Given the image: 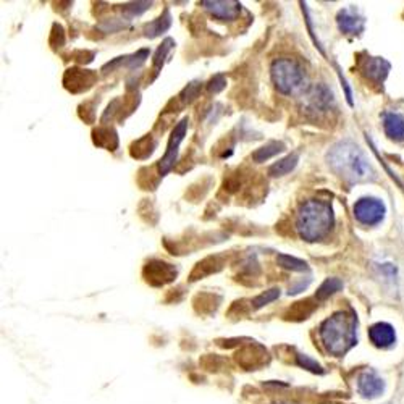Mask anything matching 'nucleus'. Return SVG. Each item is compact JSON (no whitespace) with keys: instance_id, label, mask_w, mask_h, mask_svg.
<instances>
[{"instance_id":"f257e3e1","label":"nucleus","mask_w":404,"mask_h":404,"mask_svg":"<svg viewBox=\"0 0 404 404\" xmlns=\"http://www.w3.org/2000/svg\"><path fill=\"white\" fill-rule=\"evenodd\" d=\"M327 160L336 175L348 183H362L375 178V170L362 149L354 143L345 141L335 144L327 154Z\"/></svg>"},{"instance_id":"f03ea898","label":"nucleus","mask_w":404,"mask_h":404,"mask_svg":"<svg viewBox=\"0 0 404 404\" xmlns=\"http://www.w3.org/2000/svg\"><path fill=\"white\" fill-rule=\"evenodd\" d=\"M319 335L322 345L330 354L343 356L358 343V319L351 312H335L322 322Z\"/></svg>"},{"instance_id":"7ed1b4c3","label":"nucleus","mask_w":404,"mask_h":404,"mask_svg":"<svg viewBox=\"0 0 404 404\" xmlns=\"http://www.w3.org/2000/svg\"><path fill=\"white\" fill-rule=\"evenodd\" d=\"M333 222V209L330 204L322 201H307L297 214L296 228L302 239L314 243L330 233Z\"/></svg>"},{"instance_id":"20e7f679","label":"nucleus","mask_w":404,"mask_h":404,"mask_svg":"<svg viewBox=\"0 0 404 404\" xmlns=\"http://www.w3.org/2000/svg\"><path fill=\"white\" fill-rule=\"evenodd\" d=\"M272 81L275 88L285 95L301 93L306 88V70L300 62L293 59H278L270 68Z\"/></svg>"},{"instance_id":"39448f33","label":"nucleus","mask_w":404,"mask_h":404,"mask_svg":"<svg viewBox=\"0 0 404 404\" xmlns=\"http://www.w3.org/2000/svg\"><path fill=\"white\" fill-rule=\"evenodd\" d=\"M178 275V270L172 264L163 262L160 259H152L144 266L143 277L149 285L152 286H163L167 283H172Z\"/></svg>"},{"instance_id":"423d86ee","label":"nucleus","mask_w":404,"mask_h":404,"mask_svg":"<svg viewBox=\"0 0 404 404\" xmlns=\"http://www.w3.org/2000/svg\"><path fill=\"white\" fill-rule=\"evenodd\" d=\"M354 217L358 219L359 223L367 225V227L380 223L385 217L383 202L375 197H362L354 204Z\"/></svg>"},{"instance_id":"0eeeda50","label":"nucleus","mask_w":404,"mask_h":404,"mask_svg":"<svg viewBox=\"0 0 404 404\" xmlns=\"http://www.w3.org/2000/svg\"><path fill=\"white\" fill-rule=\"evenodd\" d=\"M186 128H187V118L181 120V122L178 123L176 127H175V129H173V133H172V136H170V141H168L165 156H163L160 163H158V170H160V176L167 175V173L170 172L173 167H175L178 147H180L183 138H185Z\"/></svg>"},{"instance_id":"6e6552de","label":"nucleus","mask_w":404,"mask_h":404,"mask_svg":"<svg viewBox=\"0 0 404 404\" xmlns=\"http://www.w3.org/2000/svg\"><path fill=\"white\" fill-rule=\"evenodd\" d=\"M98 81V75L91 70L83 68H68L64 76V86L70 93L80 94L93 88Z\"/></svg>"},{"instance_id":"1a4fd4ad","label":"nucleus","mask_w":404,"mask_h":404,"mask_svg":"<svg viewBox=\"0 0 404 404\" xmlns=\"http://www.w3.org/2000/svg\"><path fill=\"white\" fill-rule=\"evenodd\" d=\"M385 392V382L374 370H364L358 377V393L365 399H375Z\"/></svg>"},{"instance_id":"9d476101","label":"nucleus","mask_w":404,"mask_h":404,"mask_svg":"<svg viewBox=\"0 0 404 404\" xmlns=\"http://www.w3.org/2000/svg\"><path fill=\"white\" fill-rule=\"evenodd\" d=\"M389 71V64L380 57H367L360 62V73L374 83H383Z\"/></svg>"},{"instance_id":"9b49d317","label":"nucleus","mask_w":404,"mask_h":404,"mask_svg":"<svg viewBox=\"0 0 404 404\" xmlns=\"http://www.w3.org/2000/svg\"><path fill=\"white\" fill-rule=\"evenodd\" d=\"M202 6L210 12L215 20L219 21H233L237 20L241 12V3L238 2H202Z\"/></svg>"},{"instance_id":"f8f14e48","label":"nucleus","mask_w":404,"mask_h":404,"mask_svg":"<svg viewBox=\"0 0 404 404\" xmlns=\"http://www.w3.org/2000/svg\"><path fill=\"white\" fill-rule=\"evenodd\" d=\"M369 338L372 341L374 346L387 349L389 346L394 345V341H396V333H394L393 327L387 324V322H378V324H374L369 329Z\"/></svg>"},{"instance_id":"ddd939ff","label":"nucleus","mask_w":404,"mask_h":404,"mask_svg":"<svg viewBox=\"0 0 404 404\" xmlns=\"http://www.w3.org/2000/svg\"><path fill=\"white\" fill-rule=\"evenodd\" d=\"M223 266H225V256H222V254L202 259V261L197 262L196 267L192 268L190 280L196 282V280H201V278H204L208 275H212V273H217V272L222 270Z\"/></svg>"},{"instance_id":"4468645a","label":"nucleus","mask_w":404,"mask_h":404,"mask_svg":"<svg viewBox=\"0 0 404 404\" xmlns=\"http://www.w3.org/2000/svg\"><path fill=\"white\" fill-rule=\"evenodd\" d=\"M338 28L345 35H360L364 30V18L359 17L353 8H346L338 13Z\"/></svg>"},{"instance_id":"2eb2a0df","label":"nucleus","mask_w":404,"mask_h":404,"mask_svg":"<svg viewBox=\"0 0 404 404\" xmlns=\"http://www.w3.org/2000/svg\"><path fill=\"white\" fill-rule=\"evenodd\" d=\"M383 128L389 139L403 141L404 139V115L388 112L383 115Z\"/></svg>"},{"instance_id":"dca6fc26","label":"nucleus","mask_w":404,"mask_h":404,"mask_svg":"<svg viewBox=\"0 0 404 404\" xmlns=\"http://www.w3.org/2000/svg\"><path fill=\"white\" fill-rule=\"evenodd\" d=\"M93 141L98 147H104L107 151H115L118 147V136L113 128L100 127L93 131Z\"/></svg>"},{"instance_id":"f3484780","label":"nucleus","mask_w":404,"mask_h":404,"mask_svg":"<svg viewBox=\"0 0 404 404\" xmlns=\"http://www.w3.org/2000/svg\"><path fill=\"white\" fill-rule=\"evenodd\" d=\"M264 356H267V351L262 348V346L259 345H251L248 346V348H244L241 353H238V362L241 360L243 365H246V367H256V365L262 364L266 358Z\"/></svg>"},{"instance_id":"a211bd4d","label":"nucleus","mask_w":404,"mask_h":404,"mask_svg":"<svg viewBox=\"0 0 404 404\" xmlns=\"http://www.w3.org/2000/svg\"><path fill=\"white\" fill-rule=\"evenodd\" d=\"M317 304H314L312 300H304V301H297L291 307H288V311L285 312V319L286 320H304L309 317L312 312L315 311Z\"/></svg>"},{"instance_id":"6ab92c4d","label":"nucleus","mask_w":404,"mask_h":404,"mask_svg":"<svg viewBox=\"0 0 404 404\" xmlns=\"http://www.w3.org/2000/svg\"><path fill=\"white\" fill-rule=\"evenodd\" d=\"M156 146H157L156 139H154L151 134H147V136L138 139L136 143L131 144L129 154H131L133 158H139V160H143V158H147L149 156H151Z\"/></svg>"},{"instance_id":"aec40b11","label":"nucleus","mask_w":404,"mask_h":404,"mask_svg":"<svg viewBox=\"0 0 404 404\" xmlns=\"http://www.w3.org/2000/svg\"><path fill=\"white\" fill-rule=\"evenodd\" d=\"M220 301H222V297L214 295V293H199L194 297V307L197 312H202V314H210V312H214L217 309Z\"/></svg>"},{"instance_id":"412c9836","label":"nucleus","mask_w":404,"mask_h":404,"mask_svg":"<svg viewBox=\"0 0 404 404\" xmlns=\"http://www.w3.org/2000/svg\"><path fill=\"white\" fill-rule=\"evenodd\" d=\"M297 160H300V156H297V154H290V156H286L285 158H282V160L273 163V165L268 168V175L270 176L286 175V173L295 170Z\"/></svg>"},{"instance_id":"4be33fe9","label":"nucleus","mask_w":404,"mask_h":404,"mask_svg":"<svg viewBox=\"0 0 404 404\" xmlns=\"http://www.w3.org/2000/svg\"><path fill=\"white\" fill-rule=\"evenodd\" d=\"M170 25H172L170 12L165 10L160 17L157 18L156 21L149 23V25L146 26V36L147 37H157L158 35H162V33H165L168 28H170Z\"/></svg>"},{"instance_id":"5701e85b","label":"nucleus","mask_w":404,"mask_h":404,"mask_svg":"<svg viewBox=\"0 0 404 404\" xmlns=\"http://www.w3.org/2000/svg\"><path fill=\"white\" fill-rule=\"evenodd\" d=\"M283 149H285V144L283 143L270 141V143H267L266 146L257 149V151L252 154V160L254 162H266V160H268V158H272L273 156H277L278 152H282Z\"/></svg>"},{"instance_id":"b1692460","label":"nucleus","mask_w":404,"mask_h":404,"mask_svg":"<svg viewBox=\"0 0 404 404\" xmlns=\"http://www.w3.org/2000/svg\"><path fill=\"white\" fill-rule=\"evenodd\" d=\"M341 288H343V282L338 280V278H327V280L320 285L319 290H317L315 297L319 301H324L331 295H335L336 291H340Z\"/></svg>"},{"instance_id":"393cba45","label":"nucleus","mask_w":404,"mask_h":404,"mask_svg":"<svg viewBox=\"0 0 404 404\" xmlns=\"http://www.w3.org/2000/svg\"><path fill=\"white\" fill-rule=\"evenodd\" d=\"M277 262L280 267L288 268V270H293V272L307 270V264L304 261H301V259H296V257H291V256H286V254H280V256L277 257Z\"/></svg>"},{"instance_id":"a878e982","label":"nucleus","mask_w":404,"mask_h":404,"mask_svg":"<svg viewBox=\"0 0 404 404\" xmlns=\"http://www.w3.org/2000/svg\"><path fill=\"white\" fill-rule=\"evenodd\" d=\"M280 297V290L278 288H272V290H268L266 293H262V295H259L257 297H254L251 301V307L252 309H261V307L270 304L275 300Z\"/></svg>"},{"instance_id":"bb28decb","label":"nucleus","mask_w":404,"mask_h":404,"mask_svg":"<svg viewBox=\"0 0 404 404\" xmlns=\"http://www.w3.org/2000/svg\"><path fill=\"white\" fill-rule=\"evenodd\" d=\"M173 44V39H165L162 42V46L158 47L157 52H156V55H154V60H152V64H154V73H158V70L162 68V65H163V62H165V57L168 54V50L172 49Z\"/></svg>"},{"instance_id":"cd10ccee","label":"nucleus","mask_w":404,"mask_h":404,"mask_svg":"<svg viewBox=\"0 0 404 404\" xmlns=\"http://www.w3.org/2000/svg\"><path fill=\"white\" fill-rule=\"evenodd\" d=\"M199 91H201V84L199 83H191V84H187L185 89L181 91V94L178 95V102H180V105L183 107V105H187V104H191L192 100H194L197 95H199Z\"/></svg>"},{"instance_id":"c85d7f7f","label":"nucleus","mask_w":404,"mask_h":404,"mask_svg":"<svg viewBox=\"0 0 404 404\" xmlns=\"http://www.w3.org/2000/svg\"><path fill=\"white\" fill-rule=\"evenodd\" d=\"M296 362L300 364L301 367H304L306 370H309V372H312V374H324V369H322V365L317 362V360L309 358V356L300 354L296 358Z\"/></svg>"},{"instance_id":"c756f323","label":"nucleus","mask_w":404,"mask_h":404,"mask_svg":"<svg viewBox=\"0 0 404 404\" xmlns=\"http://www.w3.org/2000/svg\"><path fill=\"white\" fill-rule=\"evenodd\" d=\"M149 7H151V3L149 2H133V3H127V6H123L122 12L128 18H133V17L141 15V13L146 12Z\"/></svg>"},{"instance_id":"7c9ffc66","label":"nucleus","mask_w":404,"mask_h":404,"mask_svg":"<svg viewBox=\"0 0 404 404\" xmlns=\"http://www.w3.org/2000/svg\"><path fill=\"white\" fill-rule=\"evenodd\" d=\"M64 44H65V31L59 23H55V25L52 26L50 46L54 47V49H60V47H64Z\"/></svg>"},{"instance_id":"2f4dec72","label":"nucleus","mask_w":404,"mask_h":404,"mask_svg":"<svg viewBox=\"0 0 404 404\" xmlns=\"http://www.w3.org/2000/svg\"><path fill=\"white\" fill-rule=\"evenodd\" d=\"M225 86H227V80H225V76L223 75H217V76H214L212 80H210L209 91H210V93L217 94V93H220V91L225 89Z\"/></svg>"},{"instance_id":"473e14b6","label":"nucleus","mask_w":404,"mask_h":404,"mask_svg":"<svg viewBox=\"0 0 404 404\" xmlns=\"http://www.w3.org/2000/svg\"><path fill=\"white\" fill-rule=\"evenodd\" d=\"M94 52H88V50H80V52H75L73 55V59L75 60H78L80 64H89V62H93L94 59Z\"/></svg>"},{"instance_id":"72a5a7b5","label":"nucleus","mask_w":404,"mask_h":404,"mask_svg":"<svg viewBox=\"0 0 404 404\" xmlns=\"http://www.w3.org/2000/svg\"><path fill=\"white\" fill-rule=\"evenodd\" d=\"M277 404H290V403H277Z\"/></svg>"}]
</instances>
